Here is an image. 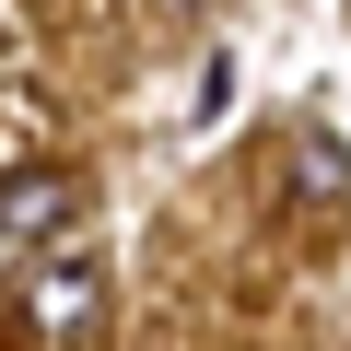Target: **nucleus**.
Returning a JSON list of instances; mask_svg holds the SVG:
<instances>
[{
    "label": "nucleus",
    "mask_w": 351,
    "mask_h": 351,
    "mask_svg": "<svg viewBox=\"0 0 351 351\" xmlns=\"http://www.w3.org/2000/svg\"><path fill=\"white\" fill-rule=\"evenodd\" d=\"M24 316H36V339H59V351L94 339V328H106V269H94V258L36 269V281H24Z\"/></svg>",
    "instance_id": "obj_1"
},
{
    "label": "nucleus",
    "mask_w": 351,
    "mask_h": 351,
    "mask_svg": "<svg viewBox=\"0 0 351 351\" xmlns=\"http://www.w3.org/2000/svg\"><path fill=\"white\" fill-rule=\"evenodd\" d=\"M71 223H82V176L71 164H24L12 188H0V234H12V246H47Z\"/></svg>",
    "instance_id": "obj_2"
},
{
    "label": "nucleus",
    "mask_w": 351,
    "mask_h": 351,
    "mask_svg": "<svg viewBox=\"0 0 351 351\" xmlns=\"http://www.w3.org/2000/svg\"><path fill=\"white\" fill-rule=\"evenodd\" d=\"M293 188H304V199H351V152H339L328 129H304V141H293Z\"/></svg>",
    "instance_id": "obj_3"
}]
</instances>
